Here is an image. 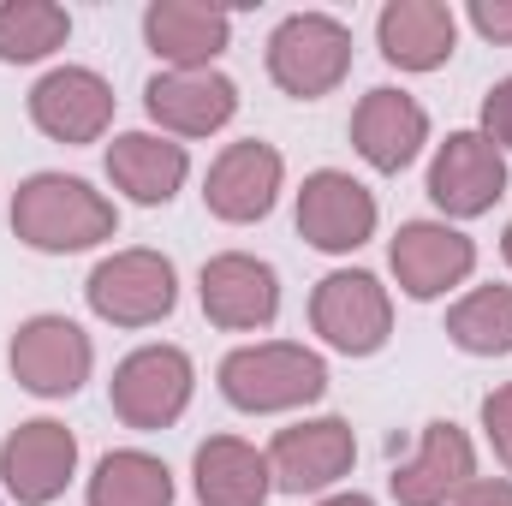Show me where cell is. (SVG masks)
Segmentation results:
<instances>
[{
    "label": "cell",
    "instance_id": "obj_12",
    "mask_svg": "<svg viewBox=\"0 0 512 506\" xmlns=\"http://www.w3.org/2000/svg\"><path fill=\"white\" fill-rule=\"evenodd\" d=\"M78 477V435L54 417H30L0 441V483L18 506H54Z\"/></svg>",
    "mask_w": 512,
    "mask_h": 506
},
{
    "label": "cell",
    "instance_id": "obj_29",
    "mask_svg": "<svg viewBox=\"0 0 512 506\" xmlns=\"http://www.w3.org/2000/svg\"><path fill=\"white\" fill-rule=\"evenodd\" d=\"M453 506H512V477H477Z\"/></svg>",
    "mask_w": 512,
    "mask_h": 506
},
{
    "label": "cell",
    "instance_id": "obj_13",
    "mask_svg": "<svg viewBox=\"0 0 512 506\" xmlns=\"http://www.w3.org/2000/svg\"><path fill=\"white\" fill-rule=\"evenodd\" d=\"M197 298H203V316L215 328H227V334H262L280 316V274H274V262H262L251 251H221L203 262Z\"/></svg>",
    "mask_w": 512,
    "mask_h": 506
},
{
    "label": "cell",
    "instance_id": "obj_21",
    "mask_svg": "<svg viewBox=\"0 0 512 506\" xmlns=\"http://www.w3.org/2000/svg\"><path fill=\"white\" fill-rule=\"evenodd\" d=\"M185 173H191L185 143H173L161 131H120L108 143V179H114V191H126L137 209L173 203L179 185H185Z\"/></svg>",
    "mask_w": 512,
    "mask_h": 506
},
{
    "label": "cell",
    "instance_id": "obj_11",
    "mask_svg": "<svg viewBox=\"0 0 512 506\" xmlns=\"http://www.w3.org/2000/svg\"><path fill=\"white\" fill-rule=\"evenodd\" d=\"M507 197V155L483 131H453L429 161V203L447 221H477Z\"/></svg>",
    "mask_w": 512,
    "mask_h": 506
},
{
    "label": "cell",
    "instance_id": "obj_30",
    "mask_svg": "<svg viewBox=\"0 0 512 506\" xmlns=\"http://www.w3.org/2000/svg\"><path fill=\"white\" fill-rule=\"evenodd\" d=\"M316 506H376L370 495H358V489H346V495H322Z\"/></svg>",
    "mask_w": 512,
    "mask_h": 506
},
{
    "label": "cell",
    "instance_id": "obj_2",
    "mask_svg": "<svg viewBox=\"0 0 512 506\" xmlns=\"http://www.w3.org/2000/svg\"><path fill=\"white\" fill-rule=\"evenodd\" d=\"M215 381H221L227 405H239L251 417H268V411L316 405L328 393V364H322V352H310L298 340H256V346L227 352Z\"/></svg>",
    "mask_w": 512,
    "mask_h": 506
},
{
    "label": "cell",
    "instance_id": "obj_27",
    "mask_svg": "<svg viewBox=\"0 0 512 506\" xmlns=\"http://www.w3.org/2000/svg\"><path fill=\"white\" fill-rule=\"evenodd\" d=\"M483 137L507 155L512 149V78H501L489 96H483Z\"/></svg>",
    "mask_w": 512,
    "mask_h": 506
},
{
    "label": "cell",
    "instance_id": "obj_16",
    "mask_svg": "<svg viewBox=\"0 0 512 506\" xmlns=\"http://www.w3.org/2000/svg\"><path fill=\"white\" fill-rule=\"evenodd\" d=\"M471 483H477V447L447 417L423 423L417 453L405 465H393V477H387V489H393L399 506H453Z\"/></svg>",
    "mask_w": 512,
    "mask_h": 506
},
{
    "label": "cell",
    "instance_id": "obj_1",
    "mask_svg": "<svg viewBox=\"0 0 512 506\" xmlns=\"http://www.w3.org/2000/svg\"><path fill=\"white\" fill-rule=\"evenodd\" d=\"M120 233V209L72 173H30L12 191V239H24L42 256L96 251Z\"/></svg>",
    "mask_w": 512,
    "mask_h": 506
},
{
    "label": "cell",
    "instance_id": "obj_8",
    "mask_svg": "<svg viewBox=\"0 0 512 506\" xmlns=\"http://www.w3.org/2000/svg\"><path fill=\"white\" fill-rule=\"evenodd\" d=\"M376 221H382L376 191L358 185V179L340 173V167H316V173L298 185V239H304L310 251H322V256L364 251V245L376 239Z\"/></svg>",
    "mask_w": 512,
    "mask_h": 506
},
{
    "label": "cell",
    "instance_id": "obj_14",
    "mask_svg": "<svg viewBox=\"0 0 512 506\" xmlns=\"http://www.w3.org/2000/svg\"><path fill=\"white\" fill-rule=\"evenodd\" d=\"M280 185H286V161L274 143L262 137H239L227 143L215 161H209V179H203V203L215 221L227 227H251L262 221L274 203H280Z\"/></svg>",
    "mask_w": 512,
    "mask_h": 506
},
{
    "label": "cell",
    "instance_id": "obj_5",
    "mask_svg": "<svg viewBox=\"0 0 512 506\" xmlns=\"http://www.w3.org/2000/svg\"><path fill=\"white\" fill-rule=\"evenodd\" d=\"M197 393V364L191 352L179 346H137L114 364V381H108V399H114V417L126 429H173L185 417Z\"/></svg>",
    "mask_w": 512,
    "mask_h": 506
},
{
    "label": "cell",
    "instance_id": "obj_10",
    "mask_svg": "<svg viewBox=\"0 0 512 506\" xmlns=\"http://www.w3.org/2000/svg\"><path fill=\"white\" fill-rule=\"evenodd\" d=\"M387 268H393V280H399L405 298L435 304V298H447L453 286L471 280L477 239H465L453 221H405L393 233V245H387Z\"/></svg>",
    "mask_w": 512,
    "mask_h": 506
},
{
    "label": "cell",
    "instance_id": "obj_28",
    "mask_svg": "<svg viewBox=\"0 0 512 506\" xmlns=\"http://www.w3.org/2000/svg\"><path fill=\"white\" fill-rule=\"evenodd\" d=\"M471 30L483 36V42H501V48H512V0H471Z\"/></svg>",
    "mask_w": 512,
    "mask_h": 506
},
{
    "label": "cell",
    "instance_id": "obj_4",
    "mask_svg": "<svg viewBox=\"0 0 512 506\" xmlns=\"http://www.w3.org/2000/svg\"><path fill=\"white\" fill-rule=\"evenodd\" d=\"M84 298L108 328H155L179 304V268H173V256L131 245V251H114L90 268Z\"/></svg>",
    "mask_w": 512,
    "mask_h": 506
},
{
    "label": "cell",
    "instance_id": "obj_24",
    "mask_svg": "<svg viewBox=\"0 0 512 506\" xmlns=\"http://www.w3.org/2000/svg\"><path fill=\"white\" fill-rule=\"evenodd\" d=\"M447 340L471 358H507L512 352V286H471L447 310Z\"/></svg>",
    "mask_w": 512,
    "mask_h": 506
},
{
    "label": "cell",
    "instance_id": "obj_25",
    "mask_svg": "<svg viewBox=\"0 0 512 506\" xmlns=\"http://www.w3.org/2000/svg\"><path fill=\"white\" fill-rule=\"evenodd\" d=\"M72 36V12L54 0H6L0 6V60L6 66H36L60 54Z\"/></svg>",
    "mask_w": 512,
    "mask_h": 506
},
{
    "label": "cell",
    "instance_id": "obj_26",
    "mask_svg": "<svg viewBox=\"0 0 512 506\" xmlns=\"http://www.w3.org/2000/svg\"><path fill=\"white\" fill-rule=\"evenodd\" d=\"M483 435H489L495 459L512 471V381H501L495 393H483Z\"/></svg>",
    "mask_w": 512,
    "mask_h": 506
},
{
    "label": "cell",
    "instance_id": "obj_31",
    "mask_svg": "<svg viewBox=\"0 0 512 506\" xmlns=\"http://www.w3.org/2000/svg\"><path fill=\"white\" fill-rule=\"evenodd\" d=\"M501 256H507V268H512V221H507V233H501Z\"/></svg>",
    "mask_w": 512,
    "mask_h": 506
},
{
    "label": "cell",
    "instance_id": "obj_23",
    "mask_svg": "<svg viewBox=\"0 0 512 506\" xmlns=\"http://www.w3.org/2000/svg\"><path fill=\"white\" fill-rule=\"evenodd\" d=\"M84 506H173V471L143 453V447H120V453H102Z\"/></svg>",
    "mask_w": 512,
    "mask_h": 506
},
{
    "label": "cell",
    "instance_id": "obj_7",
    "mask_svg": "<svg viewBox=\"0 0 512 506\" xmlns=\"http://www.w3.org/2000/svg\"><path fill=\"white\" fill-rule=\"evenodd\" d=\"M6 364H12V381L24 393L72 399L96 370V346L72 316H30V322H18V334L6 346Z\"/></svg>",
    "mask_w": 512,
    "mask_h": 506
},
{
    "label": "cell",
    "instance_id": "obj_3",
    "mask_svg": "<svg viewBox=\"0 0 512 506\" xmlns=\"http://www.w3.org/2000/svg\"><path fill=\"white\" fill-rule=\"evenodd\" d=\"M352 72V30L334 12H286L268 36V78L292 102H322Z\"/></svg>",
    "mask_w": 512,
    "mask_h": 506
},
{
    "label": "cell",
    "instance_id": "obj_15",
    "mask_svg": "<svg viewBox=\"0 0 512 506\" xmlns=\"http://www.w3.org/2000/svg\"><path fill=\"white\" fill-rule=\"evenodd\" d=\"M30 126L54 143H96L114 126V84L96 66H54L30 90Z\"/></svg>",
    "mask_w": 512,
    "mask_h": 506
},
{
    "label": "cell",
    "instance_id": "obj_22",
    "mask_svg": "<svg viewBox=\"0 0 512 506\" xmlns=\"http://www.w3.org/2000/svg\"><path fill=\"white\" fill-rule=\"evenodd\" d=\"M191 489L203 506H268L274 495L268 453H256L239 435H209L191 459Z\"/></svg>",
    "mask_w": 512,
    "mask_h": 506
},
{
    "label": "cell",
    "instance_id": "obj_19",
    "mask_svg": "<svg viewBox=\"0 0 512 506\" xmlns=\"http://www.w3.org/2000/svg\"><path fill=\"white\" fill-rule=\"evenodd\" d=\"M376 48L399 72H441L459 48V12L447 0H387L376 12Z\"/></svg>",
    "mask_w": 512,
    "mask_h": 506
},
{
    "label": "cell",
    "instance_id": "obj_6",
    "mask_svg": "<svg viewBox=\"0 0 512 506\" xmlns=\"http://www.w3.org/2000/svg\"><path fill=\"white\" fill-rule=\"evenodd\" d=\"M310 328L346 358H376L393 334V298L370 268H334L310 292Z\"/></svg>",
    "mask_w": 512,
    "mask_h": 506
},
{
    "label": "cell",
    "instance_id": "obj_17",
    "mask_svg": "<svg viewBox=\"0 0 512 506\" xmlns=\"http://www.w3.org/2000/svg\"><path fill=\"white\" fill-rule=\"evenodd\" d=\"M143 42L167 72H209L233 42V12L203 6V0H149Z\"/></svg>",
    "mask_w": 512,
    "mask_h": 506
},
{
    "label": "cell",
    "instance_id": "obj_20",
    "mask_svg": "<svg viewBox=\"0 0 512 506\" xmlns=\"http://www.w3.org/2000/svg\"><path fill=\"white\" fill-rule=\"evenodd\" d=\"M423 143H429V114H423V102L417 96H405V90H370L358 108H352V149L376 167V173H405L417 155H423Z\"/></svg>",
    "mask_w": 512,
    "mask_h": 506
},
{
    "label": "cell",
    "instance_id": "obj_9",
    "mask_svg": "<svg viewBox=\"0 0 512 506\" xmlns=\"http://www.w3.org/2000/svg\"><path fill=\"white\" fill-rule=\"evenodd\" d=\"M358 465V435L346 417H304L268 441V471L280 495H328Z\"/></svg>",
    "mask_w": 512,
    "mask_h": 506
},
{
    "label": "cell",
    "instance_id": "obj_18",
    "mask_svg": "<svg viewBox=\"0 0 512 506\" xmlns=\"http://www.w3.org/2000/svg\"><path fill=\"white\" fill-rule=\"evenodd\" d=\"M143 108L161 126V137H209L233 126L239 114V84L227 72H155L143 84Z\"/></svg>",
    "mask_w": 512,
    "mask_h": 506
}]
</instances>
